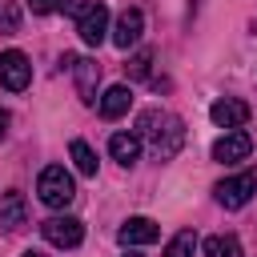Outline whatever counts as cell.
Instances as JSON below:
<instances>
[{
    "label": "cell",
    "instance_id": "cell-15",
    "mask_svg": "<svg viewBox=\"0 0 257 257\" xmlns=\"http://www.w3.org/2000/svg\"><path fill=\"white\" fill-rule=\"evenodd\" d=\"M201 257H245V253H241V241L233 233H217V237H205Z\"/></svg>",
    "mask_w": 257,
    "mask_h": 257
},
{
    "label": "cell",
    "instance_id": "cell-21",
    "mask_svg": "<svg viewBox=\"0 0 257 257\" xmlns=\"http://www.w3.org/2000/svg\"><path fill=\"white\" fill-rule=\"evenodd\" d=\"M8 124H12V116H8V112H4V108H0V141H4V137H8Z\"/></svg>",
    "mask_w": 257,
    "mask_h": 257
},
{
    "label": "cell",
    "instance_id": "cell-14",
    "mask_svg": "<svg viewBox=\"0 0 257 257\" xmlns=\"http://www.w3.org/2000/svg\"><path fill=\"white\" fill-rule=\"evenodd\" d=\"M108 157L120 161L124 169L137 165V157H141V137H137V133H112V137H108Z\"/></svg>",
    "mask_w": 257,
    "mask_h": 257
},
{
    "label": "cell",
    "instance_id": "cell-19",
    "mask_svg": "<svg viewBox=\"0 0 257 257\" xmlns=\"http://www.w3.org/2000/svg\"><path fill=\"white\" fill-rule=\"evenodd\" d=\"M149 64H153V52L149 48H141L128 64H124V72H128V80H141V76H149Z\"/></svg>",
    "mask_w": 257,
    "mask_h": 257
},
{
    "label": "cell",
    "instance_id": "cell-23",
    "mask_svg": "<svg viewBox=\"0 0 257 257\" xmlns=\"http://www.w3.org/2000/svg\"><path fill=\"white\" fill-rule=\"evenodd\" d=\"M124 257H141V253H124Z\"/></svg>",
    "mask_w": 257,
    "mask_h": 257
},
{
    "label": "cell",
    "instance_id": "cell-20",
    "mask_svg": "<svg viewBox=\"0 0 257 257\" xmlns=\"http://www.w3.org/2000/svg\"><path fill=\"white\" fill-rule=\"evenodd\" d=\"M28 8H32L36 16H48V12H56V8H64V0H28Z\"/></svg>",
    "mask_w": 257,
    "mask_h": 257
},
{
    "label": "cell",
    "instance_id": "cell-6",
    "mask_svg": "<svg viewBox=\"0 0 257 257\" xmlns=\"http://www.w3.org/2000/svg\"><path fill=\"white\" fill-rule=\"evenodd\" d=\"M0 84H4L8 92H24V88L32 84V64H28V56H24L20 48L0 52Z\"/></svg>",
    "mask_w": 257,
    "mask_h": 257
},
{
    "label": "cell",
    "instance_id": "cell-1",
    "mask_svg": "<svg viewBox=\"0 0 257 257\" xmlns=\"http://www.w3.org/2000/svg\"><path fill=\"white\" fill-rule=\"evenodd\" d=\"M137 137L149 141L153 161H173L185 145V120L173 112H161V108H145L137 116Z\"/></svg>",
    "mask_w": 257,
    "mask_h": 257
},
{
    "label": "cell",
    "instance_id": "cell-13",
    "mask_svg": "<svg viewBox=\"0 0 257 257\" xmlns=\"http://www.w3.org/2000/svg\"><path fill=\"white\" fill-rule=\"evenodd\" d=\"M96 108H100V116H104V120L124 116V112L133 108V88H128V84H112V88L100 96V104H96Z\"/></svg>",
    "mask_w": 257,
    "mask_h": 257
},
{
    "label": "cell",
    "instance_id": "cell-17",
    "mask_svg": "<svg viewBox=\"0 0 257 257\" xmlns=\"http://www.w3.org/2000/svg\"><path fill=\"white\" fill-rule=\"evenodd\" d=\"M197 253V233L193 229H181L169 245H165V257H193Z\"/></svg>",
    "mask_w": 257,
    "mask_h": 257
},
{
    "label": "cell",
    "instance_id": "cell-11",
    "mask_svg": "<svg viewBox=\"0 0 257 257\" xmlns=\"http://www.w3.org/2000/svg\"><path fill=\"white\" fill-rule=\"evenodd\" d=\"M141 36H145V12L141 8H124L116 16V24H112V44L116 48H133Z\"/></svg>",
    "mask_w": 257,
    "mask_h": 257
},
{
    "label": "cell",
    "instance_id": "cell-10",
    "mask_svg": "<svg viewBox=\"0 0 257 257\" xmlns=\"http://www.w3.org/2000/svg\"><path fill=\"white\" fill-rule=\"evenodd\" d=\"M116 241H120L124 249L153 245V241H161V225H157V221H149V217H128V221L116 229Z\"/></svg>",
    "mask_w": 257,
    "mask_h": 257
},
{
    "label": "cell",
    "instance_id": "cell-5",
    "mask_svg": "<svg viewBox=\"0 0 257 257\" xmlns=\"http://www.w3.org/2000/svg\"><path fill=\"white\" fill-rule=\"evenodd\" d=\"M40 237L56 249H76L84 241V221L80 217H48V221H40Z\"/></svg>",
    "mask_w": 257,
    "mask_h": 257
},
{
    "label": "cell",
    "instance_id": "cell-8",
    "mask_svg": "<svg viewBox=\"0 0 257 257\" xmlns=\"http://www.w3.org/2000/svg\"><path fill=\"white\" fill-rule=\"evenodd\" d=\"M249 112H253V108H249L245 100H237V96H221V100L209 104V120H213L217 128H225V133H229V128H241V124L249 120Z\"/></svg>",
    "mask_w": 257,
    "mask_h": 257
},
{
    "label": "cell",
    "instance_id": "cell-2",
    "mask_svg": "<svg viewBox=\"0 0 257 257\" xmlns=\"http://www.w3.org/2000/svg\"><path fill=\"white\" fill-rule=\"evenodd\" d=\"M72 20H76V36L88 48H96L108 36V4L104 0H80V4H72Z\"/></svg>",
    "mask_w": 257,
    "mask_h": 257
},
{
    "label": "cell",
    "instance_id": "cell-18",
    "mask_svg": "<svg viewBox=\"0 0 257 257\" xmlns=\"http://www.w3.org/2000/svg\"><path fill=\"white\" fill-rule=\"evenodd\" d=\"M0 32L4 36L20 32V4L16 0H0Z\"/></svg>",
    "mask_w": 257,
    "mask_h": 257
},
{
    "label": "cell",
    "instance_id": "cell-22",
    "mask_svg": "<svg viewBox=\"0 0 257 257\" xmlns=\"http://www.w3.org/2000/svg\"><path fill=\"white\" fill-rule=\"evenodd\" d=\"M24 257H44V253H36V249H28V253H24Z\"/></svg>",
    "mask_w": 257,
    "mask_h": 257
},
{
    "label": "cell",
    "instance_id": "cell-12",
    "mask_svg": "<svg viewBox=\"0 0 257 257\" xmlns=\"http://www.w3.org/2000/svg\"><path fill=\"white\" fill-rule=\"evenodd\" d=\"M24 221H28V201H24V193H20V189L0 193V229L12 233V229H20Z\"/></svg>",
    "mask_w": 257,
    "mask_h": 257
},
{
    "label": "cell",
    "instance_id": "cell-4",
    "mask_svg": "<svg viewBox=\"0 0 257 257\" xmlns=\"http://www.w3.org/2000/svg\"><path fill=\"white\" fill-rule=\"evenodd\" d=\"M253 193H257V173H253V169H245V173L225 177V181L213 185V197H217V205H225V209H241V205H249Z\"/></svg>",
    "mask_w": 257,
    "mask_h": 257
},
{
    "label": "cell",
    "instance_id": "cell-3",
    "mask_svg": "<svg viewBox=\"0 0 257 257\" xmlns=\"http://www.w3.org/2000/svg\"><path fill=\"white\" fill-rule=\"evenodd\" d=\"M36 193H40V201H44L48 209H64V205L76 197V185H72V177H68L64 165H48V169H40V177H36Z\"/></svg>",
    "mask_w": 257,
    "mask_h": 257
},
{
    "label": "cell",
    "instance_id": "cell-9",
    "mask_svg": "<svg viewBox=\"0 0 257 257\" xmlns=\"http://www.w3.org/2000/svg\"><path fill=\"white\" fill-rule=\"evenodd\" d=\"M68 72L76 76V92H80V100H84V104H96V84H100V64H96L92 56H72V64H68Z\"/></svg>",
    "mask_w": 257,
    "mask_h": 257
},
{
    "label": "cell",
    "instance_id": "cell-16",
    "mask_svg": "<svg viewBox=\"0 0 257 257\" xmlns=\"http://www.w3.org/2000/svg\"><path fill=\"white\" fill-rule=\"evenodd\" d=\"M68 153H72V165H76V173H80V177H96V153H92L84 141H72V145H68Z\"/></svg>",
    "mask_w": 257,
    "mask_h": 257
},
{
    "label": "cell",
    "instance_id": "cell-7",
    "mask_svg": "<svg viewBox=\"0 0 257 257\" xmlns=\"http://www.w3.org/2000/svg\"><path fill=\"white\" fill-rule=\"evenodd\" d=\"M249 153H253V137H249L245 128H229L225 137L213 141V161H217V165H237V161H245Z\"/></svg>",
    "mask_w": 257,
    "mask_h": 257
}]
</instances>
